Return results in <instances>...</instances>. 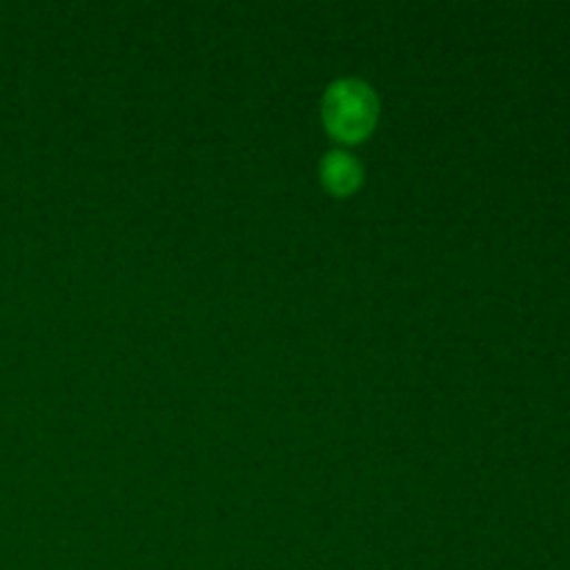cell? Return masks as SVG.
Masks as SVG:
<instances>
[{
    "mask_svg": "<svg viewBox=\"0 0 570 570\" xmlns=\"http://www.w3.org/2000/svg\"><path fill=\"white\" fill-rule=\"evenodd\" d=\"M323 126L340 142H362L376 128L379 98L362 78H337L323 95Z\"/></svg>",
    "mask_w": 570,
    "mask_h": 570,
    "instance_id": "1",
    "label": "cell"
},
{
    "mask_svg": "<svg viewBox=\"0 0 570 570\" xmlns=\"http://www.w3.org/2000/svg\"><path fill=\"white\" fill-rule=\"evenodd\" d=\"M321 178L328 193L351 195L360 189L365 170H362V161L348 150H328L321 161Z\"/></svg>",
    "mask_w": 570,
    "mask_h": 570,
    "instance_id": "2",
    "label": "cell"
}]
</instances>
